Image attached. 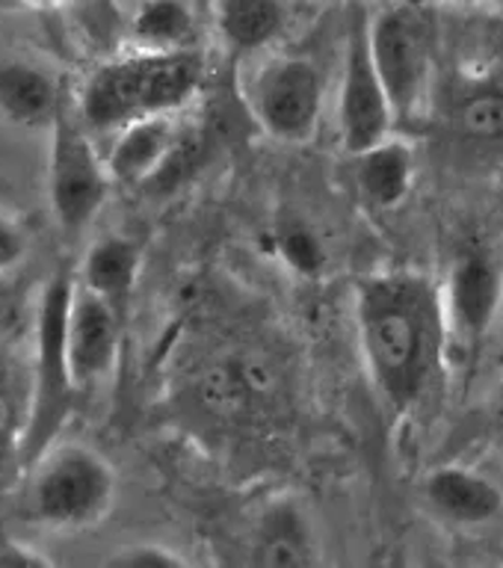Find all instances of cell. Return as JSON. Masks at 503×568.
I'll use <instances>...</instances> for the list:
<instances>
[{
  "mask_svg": "<svg viewBox=\"0 0 503 568\" xmlns=\"http://www.w3.org/2000/svg\"><path fill=\"white\" fill-rule=\"evenodd\" d=\"M355 328L380 397L398 412L415 406L451 349L442 287L418 270L368 275L355 287Z\"/></svg>",
  "mask_w": 503,
  "mask_h": 568,
  "instance_id": "cell-1",
  "label": "cell"
},
{
  "mask_svg": "<svg viewBox=\"0 0 503 568\" xmlns=\"http://www.w3.org/2000/svg\"><path fill=\"white\" fill-rule=\"evenodd\" d=\"M202 78L204 62L195 51L131 48L89 71L78 113L89 131L110 136L140 119L187 110L202 89Z\"/></svg>",
  "mask_w": 503,
  "mask_h": 568,
  "instance_id": "cell-2",
  "label": "cell"
},
{
  "mask_svg": "<svg viewBox=\"0 0 503 568\" xmlns=\"http://www.w3.org/2000/svg\"><path fill=\"white\" fill-rule=\"evenodd\" d=\"M74 275L53 273L39 300L36 317V358L30 367L33 376V399H30V420H27L24 442H21V465H33L53 442H60L62 424L74 408V379L69 364V308L74 293Z\"/></svg>",
  "mask_w": 503,
  "mask_h": 568,
  "instance_id": "cell-3",
  "label": "cell"
},
{
  "mask_svg": "<svg viewBox=\"0 0 503 568\" xmlns=\"http://www.w3.org/2000/svg\"><path fill=\"white\" fill-rule=\"evenodd\" d=\"M30 468L27 504L42 527L60 532L89 530L113 509V465L87 444L53 442Z\"/></svg>",
  "mask_w": 503,
  "mask_h": 568,
  "instance_id": "cell-4",
  "label": "cell"
},
{
  "mask_svg": "<svg viewBox=\"0 0 503 568\" xmlns=\"http://www.w3.org/2000/svg\"><path fill=\"white\" fill-rule=\"evenodd\" d=\"M240 98L261 131L275 142L311 140L326 106V80L302 53H258L247 60Z\"/></svg>",
  "mask_w": 503,
  "mask_h": 568,
  "instance_id": "cell-5",
  "label": "cell"
},
{
  "mask_svg": "<svg viewBox=\"0 0 503 568\" xmlns=\"http://www.w3.org/2000/svg\"><path fill=\"white\" fill-rule=\"evenodd\" d=\"M368 39L389 92L398 128H412L430 110L433 92V42L424 16L406 0H391L368 12Z\"/></svg>",
  "mask_w": 503,
  "mask_h": 568,
  "instance_id": "cell-6",
  "label": "cell"
},
{
  "mask_svg": "<svg viewBox=\"0 0 503 568\" xmlns=\"http://www.w3.org/2000/svg\"><path fill=\"white\" fill-rule=\"evenodd\" d=\"M95 133L80 119L78 104L62 101L51 124V160H48V195L53 220L62 231L78 234L104 207L113 175L104 154L95 149Z\"/></svg>",
  "mask_w": 503,
  "mask_h": 568,
  "instance_id": "cell-7",
  "label": "cell"
},
{
  "mask_svg": "<svg viewBox=\"0 0 503 568\" xmlns=\"http://www.w3.org/2000/svg\"><path fill=\"white\" fill-rule=\"evenodd\" d=\"M335 98L338 140H341L346 154H359V151L371 149L391 133H398L389 92L382 87V78L371 53L368 12H359L350 21Z\"/></svg>",
  "mask_w": 503,
  "mask_h": 568,
  "instance_id": "cell-8",
  "label": "cell"
},
{
  "mask_svg": "<svg viewBox=\"0 0 503 568\" xmlns=\"http://www.w3.org/2000/svg\"><path fill=\"white\" fill-rule=\"evenodd\" d=\"M447 341L474 349L492 332L503 305V264L489 252H462L442 284Z\"/></svg>",
  "mask_w": 503,
  "mask_h": 568,
  "instance_id": "cell-9",
  "label": "cell"
},
{
  "mask_svg": "<svg viewBox=\"0 0 503 568\" xmlns=\"http://www.w3.org/2000/svg\"><path fill=\"white\" fill-rule=\"evenodd\" d=\"M66 341L74 388L78 394H87L113 373L122 344V311L74 282Z\"/></svg>",
  "mask_w": 503,
  "mask_h": 568,
  "instance_id": "cell-10",
  "label": "cell"
},
{
  "mask_svg": "<svg viewBox=\"0 0 503 568\" xmlns=\"http://www.w3.org/2000/svg\"><path fill=\"white\" fill-rule=\"evenodd\" d=\"M424 500L453 527H486L503 513V488L465 465L435 468L424 483Z\"/></svg>",
  "mask_w": 503,
  "mask_h": 568,
  "instance_id": "cell-11",
  "label": "cell"
},
{
  "mask_svg": "<svg viewBox=\"0 0 503 568\" xmlns=\"http://www.w3.org/2000/svg\"><path fill=\"white\" fill-rule=\"evenodd\" d=\"M181 142L178 113L151 115L110 133V149L104 160L110 175L119 184H145L167 166Z\"/></svg>",
  "mask_w": 503,
  "mask_h": 568,
  "instance_id": "cell-12",
  "label": "cell"
},
{
  "mask_svg": "<svg viewBox=\"0 0 503 568\" xmlns=\"http://www.w3.org/2000/svg\"><path fill=\"white\" fill-rule=\"evenodd\" d=\"M288 24L284 0H213V27L234 57L252 60L279 42Z\"/></svg>",
  "mask_w": 503,
  "mask_h": 568,
  "instance_id": "cell-13",
  "label": "cell"
},
{
  "mask_svg": "<svg viewBox=\"0 0 503 568\" xmlns=\"http://www.w3.org/2000/svg\"><path fill=\"white\" fill-rule=\"evenodd\" d=\"M355 158V186L380 211H391L406 202L415 184V149L398 133H391Z\"/></svg>",
  "mask_w": 503,
  "mask_h": 568,
  "instance_id": "cell-14",
  "label": "cell"
},
{
  "mask_svg": "<svg viewBox=\"0 0 503 568\" xmlns=\"http://www.w3.org/2000/svg\"><path fill=\"white\" fill-rule=\"evenodd\" d=\"M62 106L60 83L33 62H0V113L21 128H51Z\"/></svg>",
  "mask_w": 503,
  "mask_h": 568,
  "instance_id": "cell-15",
  "label": "cell"
},
{
  "mask_svg": "<svg viewBox=\"0 0 503 568\" xmlns=\"http://www.w3.org/2000/svg\"><path fill=\"white\" fill-rule=\"evenodd\" d=\"M142 252L140 246L119 234H107L87 248L78 282L98 296H104L110 305L124 314V305L131 300L133 284L140 275Z\"/></svg>",
  "mask_w": 503,
  "mask_h": 568,
  "instance_id": "cell-16",
  "label": "cell"
},
{
  "mask_svg": "<svg viewBox=\"0 0 503 568\" xmlns=\"http://www.w3.org/2000/svg\"><path fill=\"white\" fill-rule=\"evenodd\" d=\"M255 562L261 566H311L318 562V541L309 518L296 504H273L255 530Z\"/></svg>",
  "mask_w": 503,
  "mask_h": 568,
  "instance_id": "cell-17",
  "label": "cell"
},
{
  "mask_svg": "<svg viewBox=\"0 0 503 568\" xmlns=\"http://www.w3.org/2000/svg\"><path fill=\"white\" fill-rule=\"evenodd\" d=\"M195 18L184 0H145L131 18V44L142 51H193Z\"/></svg>",
  "mask_w": 503,
  "mask_h": 568,
  "instance_id": "cell-18",
  "label": "cell"
},
{
  "mask_svg": "<svg viewBox=\"0 0 503 568\" xmlns=\"http://www.w3.org/2000/svg\"><path fill=\"white\" fill-rule=\"evenodd\" d=\"M33 399V376L16 362L0 355V462L21 456L27 420Z\"/></svg>",
  "mask_w": 503,
  "mask_h": 568,
  "instance_id": "cell-19",
  "label": "cell"
},
{
  "mask_svg": "<svg viewBox=\"0 0 503 568\" xmlns=\"http://www.w3.org/2000/svg\"><path fill=\"white\" fill-rule=\"evenodd\" d=\"M460 128L474 142H503V89L486 87L471 92L460 110Z\"/></svg>",
  "mask_w": 503,
  "mask_h": 568,
  "instance_id": "cell-20",
  "label": "cell"
},
{
  "mask_svg": "<svg viewBox=\"0 0 503 568\" xmlns=\"http://www.w3.org/2000/svg\"><path fill=\"white\" fill-rule=\"evenodd\" d=\"M107 562L122 568H181L187 566V557L160 541H137V545L115 550Z\"/></svg>",
  "mask_w": 503,
  "mask_h": 568,
  "instance_id": "cell-21",
  "label": "cell"
},
{
  "mask_svg": "<svg viewBox=\"0 0 503 568\" xmlns=\"http://www.w3.org/2000/svg\"><path fill=\"white\" fill-rule=\"evenodd\" d=\"M279 246H282V255L291 261V266H296L302 273H314L323 264V252H320L318 237L305 225H300V222H291L282 231Z\"/></svg>",
  "mask_w": 503,
  "mask_h": 568,
  "instance_id": "cell-22",
  "label": "cell"
},
{
  "mask_svg": "<svg viewBox=\"0 0 503 568\" xmlns=\"http://www.w3.org/2000/svg\"><path fill=\"white\" fill-rule=\"evenodd\" d=\"M27 255V234L24 229L18 225V220H12L3 207H0V275L16 270Z\"/></svg>",
  "mask_w": 503,
  "mask_h": 568,
  "instance_id": "cell-23",
  "label": "cell"
},
{
  "mask_svg": "<svg viewBox=\"0 0 503 568\" xmlns=\"http://www.w3.org/2000/svg\"><path fill=\"white\" fill-rule=\"evenodd\" d=\"M0 566H51V557H44V554L33 550L30 545H24V541H12V545H3V550H0Z\"/></svg>",
  "mask_w": 503,
  "mask_h": 568,
  "instance_id": "cell-24",
  "label": "cell"
},
{
  "mask_svg": "<svg viewBox=\"0 0 503 568\" xmlns=\"http://www.w3.org/2000/svg\"><path fill=\"white\" fill-rule=\"evenodd\" d=\"M30 7L36 9H62V7H71V3H78V0H24Z\"/></svg>",
  "mask_w": 503,
  "mask_h": 568,
  "instance_id": "cell-25",
  "label": "cell"
},
{
  "mask_svg": "<svg viewBox=\"0 0 503 568\" xmlns=\"http://www.w3.org/2000/svg\"><path fill=\"white\" fill-rule=\"evenodd\" d=\"M444 3H451V7H460V9H483L497 3V0H444Z\"/></svg>",
  "mask_w": 503,
  "mask_h": 568,
  "instance_id": "cell-26",
  "label": "cell"
},
{
  "mask_svg": "<svg viewBox=\"0 0 503 568\" xmlns=\"http://www.w3.org/2000/svg\"><path fill=\"white\" fill-rule=\"evenodd\" d=\"M495 420H497V426L503 429V376H501V382H497V390H495Z\"/></svg>",
  "mask_w": 503,
  "mask_h": 568,
  "instance_id": "cell-27",
  "label": "cell"
},
{
  "mask_svg": "<svg viewBox=\"0 0 503 568\" xmlns=\"http://www.w3.org/2000/svg\"><path fill=\"white\" fill-rule=\"evenodd\" d=\"M501 264H503V261H501Z\"/></svg>",
  "mask_w": 503,
  "mask_h": 568,
  "instance_id": "cell-28",
  "label": "cell"
}]
</instances>
